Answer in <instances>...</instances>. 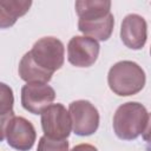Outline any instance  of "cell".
I'll return each mask as SVG.
<instances>
[{
  "instance_id": "9c48e42d",
  "label": "cell",
  "mask_w": 151,
  "mask_h": 151,
  "mask_svg": "<svg viewBox=\"0 0 151 151\" xmlns=\"http://www.w3.org/2000/svg\"><path fill=\"white\" fill-rule=\"evenodd\" d=\"M120 39L131 50H140L146 44L147 24L139 14H127L120 26Z\"/></svg>"
},
{
  "instance_id": "3957f363",
  "label": "cell",
  "mask_w": 151,
  "mask_h": 151,
  "mask_svg": "<svg viewBox=\"0 0 151 151\" xmlns=\"http://www.w3.org/2000/svg\"><path fill=\"white\" fill-rule=\"evenodd\" d=\"M145 81L146 77L144 70L131 60L118 61L109 70V87L114 94L120 97L137 94L144 88Z\"/></svg>"
},
{
  "instance_id": "8fae6325",
  "label": "cell",
  "mask_w": 151,
  "mask_h": 151,
  "mask_svg": "<svg viewBox=\"0 0 151 151\" xmlns=\"http://www.w3.org/2000/svg\"><path fill=\"white\" fill-rule=\"evenodd\" d=\"M32 6L31 0H0V28L12 27Z\"/></svg>"
},
{
  "instance_id": "277c9868",
  "label": "cell",
  "mask_w": 151,
  "mask_h": 151,
  "mask_svg": "<svg viewBox=\"0 0 151 151\" xmlns=\"http://www.w3.org/2000/svg\"><path fill=\"white\" fill-rule=\"evenodd\" d=\"M40 114L44 136L52 139H66L70 136L72 122L68 111L63 104H51Z\"/></svg>"
},
{
  "instance_id": "8992f818",
  "label": "cell",
  "mask_w": 151,
  "mask_h": 151,
  "mask_svg": "<svg viewBox=\"0 0 151 151\" xmlns=\"http://www.w3.org/2000/svg\"><path fill=\"white\" fill-rule=\"evenodd\" d=\"M99 42L85 35L71 38L67 45V60L76 67L92 66L99 55Z\"/></svg>"
},
{
  "instance_id": "4fadbf2b",
  "label": "cell",
  "mask_w": 151,
  "mask_h": 151,
  "mask_svg": "<svg viewBox=\"0 0 151 151\" xmlns=\"http://www.w3.org/2000/svg\"><path fill=\"white\" fill-rule=\"evenodd\" d=\"M76 12L79 19H94L110 13L111 1L109 0H78L76 1Z\"/></svg>"
},
{
  "instance_id": "9a60e30c",
  "label": "cell",
  "mask_w": 151,
  "mask_h": 151,
  "mask_svg": "<svg viewBox=\"0 0 151 151\" xmlns=\"http://www.w3.org/2000/svg\"><path fill=\"white\" fill-rule=\"evenodd\" d=\"M71 151H98V149H97L96 146L91 145V144H85V143H83V144H78V145H76L74 147H72Z\"/></svg>"
},
{
  "instance_id": "6da1fadb",
  "label": "cell",
  "mask_w": 151,
  "mask_h": 151,
  "mask_svg": "<svg viewBox=\"0 0 151 151\" xmlns=\"http://www.w3.org/2000/svg\"><path fill=\"white\" fill-rule=\"evenodd\" d=\"M26 59L50 81L55 71L61 68L65 59L64 44L54 37H44L34 42Z\"/></svg>"
},
{
  "instance_id": "7c38bea8",
  "label": "cell",
  "mask_w": 151,
  "mask_h": 151,
  "mask_svg": "<svg viewBox=\"0 0 151 151\" xmlns=\"http://www.w3.org/2000/svg\"><path fill=\"white\" fill-rule=\"evenodd\" d=\"M13 105L14 96L12 88L5 83H0V142L5 139L7 124L14 117Z\"/></svg>"
},
{
  "instance_id": "5b68a950",
  "label": "cell",
  "mask_w": 151,
  "mask_h": 151,
  "mask_svg": "<svg viewBox=\"0 0 151 151\" xmlns=\"http://www.w3.org/2000/svg\"><path fill=\"white\" fill-rule=\"evenodd\" d=\"M72 130L77 136H91L99 126V112L88 100H74L68 105Z\"/></svg>"
},
{
  "instance_id": "30bf717a",
  "label": "cell",
  "mask_w": 151,
  "mask_h": 151,
  "mask_svg": "<svg viewBox=\"0 0 151 151\" xmlns=\"http://www.w3.org/2000/svg\"><path fill=\"white\" fill-rule=\"evenodd\" d=\"M113 26H114V18L111 12L100 18L78 20V29L85 37L100 41L109 40V38L112 34Z\"/></svg>"
},
{
  "instance_id": "52a82bcc",
  "label": "cell",
  "mask_w": 151,
  "mask_h": 151,
  "mask_svg": "<svg viewBox=\"0 0 151 151\" xmlns=\"http://www.w3.org/2000/svg\"><path fill=\"white\" fill-rule=\"evenodd\" d=\"M55 99V91L45 83H27L21 88V105L33 114H40Z\"/></svg>"
},
{
  "instance_id": "7a4b0ae2",
  "label": "cell",
  "mask_w": 151,
  "mask_h": 151,
  "mask_svg": "<svg viewBox=\"0 0 151 151\" xmlns=\"http://www.w3.org/2000/svg\"><path fill=\"white\" fill-rule=\"evenodd\" d=\"M150 116L144 105L137 101L122 104L113 116V131L119 139L133 140L149 129Z\"/></svg>"
},
{
  "instance_id": "ba28073f",
  "label": "cell",
  "mask_w": 151,
  "mask_h": 151,
  "mask_svg": "<svg viewBox=\"0 0 151 151\" xmlns=\"http://www.w3.org/2000/svg\"><path fill=\"white\" fill-rule=\"evenodd\" d=\"M5 138L11 147L18 151H28L34 145L37 132L29 120L14 116L7 124Z\"/></svg>"
},
{
  "instance_id": "5bb4252c",
  "label": "cell",
  "mask_w": 151,
  "mask_h": 151,
  "mask_svg": "<svg viewBox=\"0 0 151 151\" xmlns=\"http://www.w3.org/2000/svg\"><path fill=\"white\" fill-rule=\"evenodd\" d=\"M37 151H68V142L66 139H52L42 136L39 139Z\"/></svg>"
}]
</instances>
